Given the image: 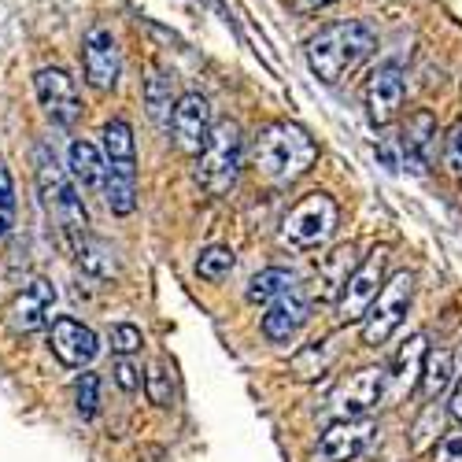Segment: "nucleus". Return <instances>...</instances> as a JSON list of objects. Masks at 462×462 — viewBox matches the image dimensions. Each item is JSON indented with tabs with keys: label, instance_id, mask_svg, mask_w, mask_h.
Returning <instances> with one entry per match:
<instances>
[{
	"label": "nucleus",
	"instance_id": "obj_11",
	"mask_svg": "<svg viewBox=\"0 0 462 462\" xmlns=\"http://www.w3.org/2000/svg\"><path fill=\"white\" fill-rule=\"evenodd\" d=\"M52 307H56V285L49 278H30L8 303L5 322L15 337H26V333H37L52 322Z\"/></svg>",
	"mask_w": 462,
	"mask_h": 462
},
{
	"label": "nucleus",
	"instance_id": "obj_29",
	"mask_svg": "<svg viewBox=\"0 0 462 462\" xmlns=\"http://www.w3.org/2000/svg\"><path fill=\"white\" fill-rule=\"evenodd\" d=\"M144 393H148V400L156 403V407H167V403H171L174 381H171V370H167L163 363H152V370H148V377H144Z\"/></svg>",
	"mask_w": 462,
	"mask_h": 462
},
{
	"label": "nucleus",
	"instance_id": "obj_26",
	"mask_svg": "<svg viewBox=\"0 0 462 462\" xmlns=\"http://www.w3.org/2000/svg\"><path fill=\"white\" fill-rule=\"evenodd\" d=\"M337 359V348H333V340H315L311 348H303L300 352V359L292 363V370L300 374V377H319V374H326L329 370V363Z\"/></svg>",
	"mask_w": 462,
	"mask_h": 462
},
{
	"label": "nucleus",
	"instance_id": "obj_16",
	"mask_svg": "<svg viewBox=\"0 0 462 462\" xmlns=\"http://www.w3.org/2000/svg\"><path fill=\"white\" fill-rule=\"evenodd\" d=\"M307 319H311V307H307V300L292 289V292L271 300V307H266V315H263V333L274 344H289L303 329Z\"/></svg>",
	"mask_w": 462,
	"mask_h": 462
},
{
	"label": "nucleus",
	"instance_id": "obj_34",
	"mask_svg": "<svg viewBox=\"0 0 462 462\" xmlns=\"http://www.w3.org/2000/svg\"><path fill=\"white\" fill-rule=\"evenodd\" d=\"M329 5H337V0H292V12L296 15H319Z\"/></svg>",
	"mask_w": 462,
	"mask_h": 462
},
{
	"label": "nucleus",
	"instance_id": "obj_32",
	"mask_svg": "<svg viewBox=\"0 0 462 462\" xmlns=\"http://www.w3.org/2000/svg\"><path fill=\"white\" fill-rule=\"evenodd\" d=\"M115 381H119L123 393H137L141 389V370L130 359H119V363H115Z\"/></svg>",
	"mask_w": 462,
	"mask_h": 462
},
{
	"label": "nucleus",
	"instance_id": "obj_25",
	"mask_svg": "<svg viewBox=\"0 0 462 462\" xmlns=\"http://www.w3.org/2000/svg\"><path fill=\"white\" fill-rule=\"evenodd\" d=\"M234 266H237V255H234V248L211 245V248H204V252H200V259H197V274H200L204 282L218 285V282H226L229 274H234Z\"/></svg>",
	"mask_w": 462,
	"mask_h": 462
},
{
	"label": "nucleus",
	"instance_id": "obj_3",
	"mask_svg": "<svg viewBox=\"0 0 462 462\" xmlns=\"http://www.w3.org/2000/svg\"><path fill=\"white\" fill-rule=\"evenodd\" d=\"M33 174H37V192H42V204L45 211L56 218L60 234L70 241V248L79 245L86 234H89V215H86V204L79 197V185L70 181V174L60 167L56 152L49 144H37L33 152Z\"/></svg>",
	"mask_w": 462,
	"mask_h": 462
},
{
	"label": "nucleus",
	"instance_id": "obj_15",
	"mask_svg": "<svg viewBox=\"0 0 462 462\" xmlns=\"http://www.w3.org/2000/svg\"><path fill=\"white\" fill-rule=\"evenodd\" d=\"M407 97V74L400 63H381L366 82V115L374 126H389Z\"/></svg>",
	"mask_w": 462,
	"mask_h": 462
},
{
	"label": "nucleus",
	"instance_id": "obj_24",
	"mask_svg": "<svg viewBox=\"0 0 462 462\" xmlns=\"http://www.w3.org/2000/svg\"><path fill=\"white\" fill-rule=\"evenodd\" d=\"M451 374H455V356L437 348V352H426L421 359V389H426V400H440L451 384Z\"/></svg>",
	"mask_w": 462,
	"mask_h": 462
},
{
	"label": "nucleus",
	"instance_id": "obj_33",
	"mask_svg": "<svg viewBox=\"0 0 462 462\" xmlns=\"http://www.w3.org/2000/svg\"><path fill=\"white\" fill-rule=\"evenodd\" d=\"M437 462H462V433L444 437V444L437 451Z\"/></svg>",
	"mask_w": 462,
	"mask_h": 462
},
{
	"label": "nucleus",
	"instance_id": "obj_30",
	"mask_svg": "<svg viewBox=\"0 0 462 462\" xmlns=\"http://www.w3.org/2000/svg\"><path fill=\"white\" fill-rule=\"evenodd\" d=\"M141 344H144V333H141L134 322L111 326V352L119 356V359H130L134 352H141Z\"/></svg>",
	"mask_w": 462,
	"mask_h": 462
},
{
	"label": "nucleus",
	"instance_id": "obj_35",
	"mask_svg": "<svg viewBox=\"0 0 462 462\" xmlns=\"http://www.w3.org/2000/svg\"><path fill=\"white\" fill-rule=\"evenodd\" d=\"M448 414H451L455 421H462V377H458V384L451 389V400H448Z\"/></svg>",
	"mask_w": 462,
	"mask_h": 462
},
{
	"label": "nucleus",
	"instance_id": "obj_13",
	"mask_svg": "<svg viewBox=\"0 0 462 462\" xmlns=\"http://www.w3.org/2000/svg\"><path fill=\"white\" fill-rule=\"evenodd\" d=\"M49 348L63 366L82 370L100 356V337L86 322L70 319V315H60V319L49 322Z\"/></svg>",
	"mask_w": 462,
	"mask_h": 462
},
{
	"label": "nucleus",
	"instance_id": "obj_28",
	"mask_svg": "<svg viewBox=\"0 0 462 462\" xmlns=\"http://www.w3.org/2000/svg\"><path fill=\"white\" fill-rule=\"evenodd\" d=\"M15 181H12V171L0 163V245L12 237L15 229Z\"/></svg>",
	"mask_w": 462,
	"mask_h": 462
},
{
	"label": "nucleus",
	"instance_id": "obj_12",
	"mask_svg": "<svg viewBox=\"0 0 462 462\" xmlns=\"http://www.w3.org/2000/svg\"><path fill=\"white\" fill-rule=\"evenodd\" d=\"M377 437V421L366 418H333V426H326L315 458L319 462H356L370 440Z\"/></svg>",
	"mask_w": 462,
	"mask_h": 462
},
{
	"label": "nucleus",
	"instance_id": "obj_36",
	"mask_svg": "<svg viewBox=\"0 0 462 462\" xmlns=\"http://www.w3.org/2000/svg\"><path fill=\"white\" fill-rule=\"evenodd\" d=\"M455 359H458V366H462V344H458V356H455Z\"/></svg>",
	"mask_w": 462,
	"mask_h": 462
},
{
	"label": "nucleus",
	"instance_id": "obj_9",
	"mask_svg": "<svg viewBox=\"0 0 462 462\" xmlns=\"http://www.w3.org/2000/svg\"><path fill=\"white\" fill-rule=\"evenodd\" d=\"M33 89H37V100H42L45 115L56 126H74L82 119L79 82H74L63 67H42L33 74Z\"/></svg>",
	"mask_w": 462,
	"mask_h": 462
},
{
	"label": "nucleus",
	"instance_id": "obj_8",
	"mask_svg": "<svg viewBox=\"0 0 462 462\" xmlns=\"http://www.w3.org/2000/svg\"><path fill=\"white\" fill-rule=\"evenodd\" d=\"M384 400V370L363 366L348 377H340L329 393V414L333 418H366Z\"/></svg>",
	"mask_w": 462,
	"mask_h": 462
},
{
	"label": "nucleus",
	"instance_id": "obj_10",
	"mask_svg": "<svg viewBox=\"0 0 462 462\" xmlns=\"http://www.w3.org/2000/svg\"><path fill=\"white\" fill-rule=\"evenodd\" d=\"M82 70H86V82L100 93L119 86L123 60H119V42H115L111 26L97 23V26L86 30V37H82Z\"/></svg>",
	"mask_w": 462,
	"mask_h": 462
},
{
	"label": "nucleus",
	"instance_id": "obj_31",
	"mask_svg": "<svg viewBox=\"0 0 462 462\" xmlns=\"http://www.w3.org/2000/svg\"><path fill=\"white\" fill-rule=\"evenodd\" d=\"M444 167L451 178H462V119L444 137Z\"/></svg>",
	"mask_w": 462,
	"mask_h": 462
},
{
	"label": "nucleus",
	"instance_id": "obj_1",
	"mask_svg": "<svg viewBox=\"0 0 462 462\" xmlns=\"http://www.w3.org/2000/svg\"><path fill=\"white\" fill-rule=\"evenodd\" d=\"M377 49V33L370 30V23L363 19H340V23H329L322 26L311 42H307L303 56H307V67L319 82L326 86H337L344 82L348 74H356Z\"/></svg>",
	"mask_w": 462,
	"mask_h": 462
},
{
	"label": "nucleus",
	"instance_id": "obj_23",
	"mask_svg": "<svg viewBox=\"0 0 462 462\" xmlns=\"http://www.w3.org/2000/svg\"><path fill=\"white\" fill-rule=\"evenodd\" d=\"M296 289V274L285 271V266H266V271H259L252 282H248V303H271L285 292Z\"/></svg>",
	"mask_w": 462,
	"mask_h": 462
},
{
	"label": "nucleus",
	"instance_id": "obj_5",
	"mask_svg": "<svg viewBox=\"0 0 462 462\" xmlns=\"http://www.w3.org/2000/svg\"><path fill=\"white\" fill-rule=\"evenodd\" d=\"M337 222H340V211H337V200L329 192H307V197L285 215L282 241L296 252L322 248L337 234Z\"/></svg>",
	"mask_w": 462,
	"mask_h": 462
},
{
	"label": "nucleus",
	"instance_id": "obj_2",
	"mask_svg": "<svg viewBox=\"0 0 462 462\" xmlns=\"http://www.w3.org/2000/svg\"><path fill=\"white\" fill-rule=\"evenodd\" d=\"M319 160V144L296 123H271L252 144V163L259 171V178L274 181V185H289L296 178H303Z\"/></svg>",
	"mask_w": 462,
	"mask_h": 462
},
{
	"label": "nucleus",
	"instance_id": "obj_14",
	"mask_svg": "<svg viewBox=\"0 0 462 462\" xmlns=\"http://www.w3.org/2000/svg\"><path fill=\"white\" fill-rule=\"evenodd\" d=\"M211 126H215V119H211V104H208L204 93H185V97L174 100L167 130H174V144L185 152V156H197V152L204 148Z\"/></svg>",
	"mask_w": 462,
	"mask_h": 462
},
{
	"label": "nucleus",
	"instance_id": "obj_21",
	"mask_svg": "<svg viewBox=\"0 0 462 462\" xmlns=\"http://www.w3.org/2000/svg\"><path fill=\"white\" fill-rule=\"evenodd\" d=\"M74 259H79V266H82V271H86L89 278L107 282V278L119 274V263H115V252H111L100 237H93V234H86L79 245H74Z\"/></svg>",
	"mask_w": 462,
	"mask_h": 462
},
{
	"label": "nucleus",
	"instance_id": "obj_18",
	"mask_svg": "<svg viewBox=\"0 0 462 462\" xmlns=\"http://www.w3.org/2000/svg\"><path fill=\"white\" fill-rule=\"evenodd\" d=\"M421 359H426V337L418 333V337H411L400 348V356L393 363V374L384 370V389H389L393 400H403V396L414 393V384L421 377Z\"/></svg>",
	"mask_w": 462,
	"mask_h": 462
},
{
	"label": "nucleus",
	"instance_id": "obj_7",
	"mask_svg": "<svg viewBox=\"0 0 462 462\" xmlns=\"http://www.w3.org/2000/svg\"><path fill=\"white\" fill-rule=\"evenodd\" d=\"M384 263H389V252L374 248V252L356 266V271H352V278L344 282V289H340V296H337V315H340L344 326L366 319L370 303L377 300V292H381V285H384Z\"/></svg>",
	"mask_w": 462,
	"mask_h": 462
},
{
	"label": "nucleus",
	"instance_id": "obj_4",
	"mask_svg": "<svg viewBox=\"0 0 462 462\" xmlns=\"http://www.w3.org/2000/svg\"><path fill=\"white\" fill-rule=\"evenodd\" d=\"M245 167V134L234 119H222L211 126L204 148L197 152V181L208 197H226L237 185Z\"/></svg>",
	"mask_w": 462,
	"mask_h": 462
},
{
	"label": "nucleus",
	"instance_id": "obj_27",
	"mask_svg": "<svg viewBox=\"0 0 462 462\" xmlns=\"http://www.w3.org/2000/svg\"><path fill=\"white\" fill-rule=\"evenodd\" d=\"M74 407H79V414L86 421L97 418V411H100V377L97 374L82 370L79 377H74Z\"/></svg>",
	"mask_w": 462,
	"mask_h": 462
},
{
	"label": "nucleus",
	"instance_id": "obj_6",
	"mask_svg": "<svg viewBox=\"0 0 462 462\" xmlns=\"http://www.w3.org/2000/svg\"><path fill=\"white\" fill-rule=\"evenodd\" d=\"M411 300H414V274L411 271H400L381 285L377 300L370 303V311L363 319V344L366 348H381V344L393 340V333L403 326V319L411 311Z\"/></svg>",
	"mask_w": 462,
	"mask_h": 462
},
{
	"label": "nucleus",
	"instance_id": "obj_19",
	"mask_svg": "<svg viewBox=\"0 0 462 462\" xmlns=\"http://www.w3.org/2000/svg\"><path fill=\"white\" fill-rule=\"evenodd\" d=\"M356 266H359V259H356V245H340V248L319 255V271H315V274H319L322 296H340L344 282L352 278Z\"/></svg>",
	"mask_w": 462,
	"mask_h": 462
},
{
	"label": "nucleus",
	"instance_id": "obj_20",
	"mask_svg": "<svg viewBox=\"0 0 462 462\" xmlns=\"http://www.w3.org/2000/svg\"><path fill=\"white\" fill-rule=\"evenodd\" d=\"M70 181L82 189H104V152L93 141L70 144Z\"/></svg>",
	"mask_w": 462,
	"mask_h": 462
},
{
	"label": "nucleus",
	"instance_id": "obj_22",
	"mask_svg": "<svg viewBox=\"0 0 462 462\" xmlns=\"http://www.w3.org/2000/svg\"><path fill=\"white\" fill-rule=\"evenodd\" d=\"M174 86L163 70H152L144 79V107H148V119L156 126H171V111H174Z\"/></svg>",
	"mask_w": 462,
	"mask_h": 462
},
{
	"label": "nucleus",
	"instance_id": "obj_17",
	"mask_svg": "<svg viewBox=\"0 0 462 462\" xmlns=\"http://www.w3.org/2000/svg\"><path fill=\"white\" fill-rule=\"evenodd\" d=\"M437 137H440V126L430 111H414L407 126H403V160L411 171H426L433 163V152H437Z\"/></svg>",
	"mask_w": 462,
	"mask_h": 462
}]
</instances>
